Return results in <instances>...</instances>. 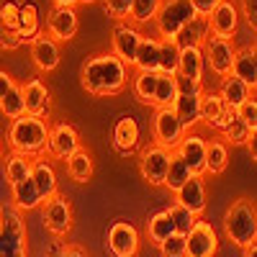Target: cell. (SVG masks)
I'll use <instances>...</instances> for the list:
<instances>
[{"mask_svg":"<svg viewBox=\"0 0 257 257\" xmlns=\"http://www.w3.org/2000/svg\"><path fill=\"white\" fill-rule=\"evenodd\" d=\"M160 254L162 257H185V237L183 234H173L167 242L160 244Z\"/></svg>","mask_w":257,"mask_h":257,"instance_id":"obj_45","label":"cell"},{"mask_svg":"<svg viewBox=\"0 0 257 257\" xmlns=\"http://www.w3.org/2000/svg\"><path fill=\"white\" fill-rule=\"evenodd\" d=\"M226 111V103L221 100L219 93H203L201 95V123H206L208 128H213L219 123L221 113Z\"/></svg>","mask_w":257,"mask_h":257,"instance_id":"obj_36","label":"cell"},{"mask_svg":"<svg viewBox=\"0 0 257 257\" xmlns=\"http://www.w3.org/2000/svg\"><path fill=\"white\" fill-rule=\"evenodd\" d=\"M52 257H88L80 247H64L62 252H57V254H52Z\"/></svg>","mask_w":257,"mask_h":257,"instance_id":"obj_51","label":"cell"},{"mask_svg":"<svg viewBox=\"0 0 257 257\" xmlns=\"http://www.w3.org/2000/svg\"><path fill=\"white\" fill-rule=\"evenodd\" d=\"M157 80H160V72H137V77H134V95L142 103L152 105L155 90H157Z\"/></svg>","mask_w":257,"mask_h":257,"instance_id":"obj_39","label":"cell"},{"mask_svg":"<svg viewBox=\"0 0 257 257\" xmlns=\"http://www.w3.org/2000/svg\"><path fill=\"white\" fill-rule=\"evenodd\" d=\"M175 152L180 155V160L190 167L193 175H203L206 173V152H208V142L198 134H185L183 142L178 144Z\"/></svg>","mask_w":257,"mask_h":257,"instance_id":"obj_16","label":"cell"},{"mask_svg":"<svg viewBox=\"0 0 257 257\" xmlns=\"http://www.w3.org/2000/svg\"><path fill=\"white\" fill-rule=\"evenodd\" d=\"M105 13L113 16L116 21H128V13H132V6L134 0H100Z\"/></svg>","mask_w":257,"mask_h":257,"instance_id":"obj_44","label":"cell"},{"mask_svg":"<svg viewBox=\"0 0 257 257\" xmlns=\"http://www.w3.org/2000/svg\"><path fill=\"white\" fill-rule=\"evenodd\" d=\"M221 134H224V142H226V144H231V147H242V144L247 147V142H249V134H252V132H249V126H247L242 118H237V113H234V118L226 123V128H224Z\"/></svg>","mask_w":257,"mask_h":257,"instance_id":"obj_41","label":"cell"},{"mask_svg":"<svg viewBox=\"0 0 257 257\" xmlns=\"http://www.w3.org/2000/svg\"><path fill=\"white\" fill-rule=\"evenodd\" d=\"M139 144V123L134 116H121L113 126V147L118 155H132Z\"/></svg>","mask_w":257,"mask_h":257,"instance_id":"obj_21","label":"cell"},{"mask_svg":"<svg viewBox=\"0 0 257 257\" xmlns=\"http://www.w3.org/2000/svg\"><path fill=\"white\" fill-rule=\"evenodd\" d=\"M36 188H39V196L41 201H49L57 196V170L52 162L47 160H34V173H31Z\"/></svg>","mask_w":257,"mask_h":257,"instance_id":"obj_24","label":"cell"},{"mask_svg":"<svg viewBox=\"0 0 257 257\" xmlns=\"http://www.w3.org/2000/svg\"><path fill=\"white\" fill-rule=\"evenodd\" d=\"M67 175L75 183H88L93 178V157L88 149H77V152L67 160Z\"/></svg>","mask_w":257,"mask_h":257,"instance_id":"obj_33","label":"cell"},{"mask_svg":"<svg viewBox=\"0 0 257 257\" xmlns=\"http://www.w3.org/2000/svg\"><path fill=\"white\" fill-rule=\"evenodd\" d=\"M80 147V134H77V128L70 126V123H57L49 128V144H47V152L57 160H64L67 162Z\"/></svg>","mask_w":257,"mask_h":257,"instance_id":"obj_12","label":"cell"},{"mask_svg":"<svg viewBox=\"0 0 257 257\" xmlns=\"http://www.w3.org/2000/svg\"><path fill=\"white\" fill-rule=\"evenodd\" d=\"M185 137V128L180 123V118L175 116L173 108H157L155 118H152V139L157 147H165L170 152H175L178 144Z\"/></svg>","mask_w":257,"mask_h":257,"instance_id":"obj_6","label":"cell"},{"mask_svg":"<svg viewBox=\"0 0 257 257\" xmlns=\"http://www.w3.org/2000/svg\"><path fill=\"white\" fill-rule=\"evenodd\" d=\"M173 111L180 118L185 134H188L190 128H196L201 123V95H178Z\"/></svg>","mask_w":257,"mask_h":257,"instance_id":"obj_26","label":"cell"},{"mask_svg":"<svg viewBox=\"0 0 257 257\" xmlns=\"http://www.w3.org/2000/svg\"><path fill=\"white\" fill-rule=\"evenodd\" d=\"M242 16L247 18L249 29L257 34V0H242Z\"/></svg>","mask_w":257,"mask_h":257,"instance_id":"obj_48","label":"cell"},{"mask_svg":"<svg viewBox=\"0 0 257 257\" xmlns=\"http://www.w3.org/2000/svg\"><path fill=\"white\" fill-rule=\"evenodd\" d=\"M24 88V103H26V116H34V118H47L49 111H52V98H49V90L47 85L41 82L39 77L29 80Z\"/></svg>","mask_w":257,"mask_h":257,"instance_id":"obj_18","label":"cell"},{"mask_svg":"<svg viewBox=\"0 0 257 257\" xmlns=\"http://www.w3.org/2000/svg\"><path fill=\"white\" fill-rule=\"evenodd\" d=\"M252 52H254V62H257V39H254V44H252Z\"/></svg>","mask_w":257,"mask_h":257,"instance_id":"obj_55","label":"cell"},{"mask_svg":"<svg viewBox=\"0 0 257 257\" xmlns=\"http://www.w3.org/2000/svg\"><path fill=\"white\" fill-rule=\"evenodd\" d=\"M160 6H162V0H134L128 21H134V24H149V21L157 18Z\"/></svg>","mask_w":257,"mask_h":257,"instance_id":"obj_43","label":"cell"},{"mask_svg":"<svg viewBox=\"0 0 257 257\" xmlns=\"http://www.w3.org/2000/svg\"><path fill=\"white\" fill-rule=\"evenodd\" d=\"M108 249L113 257H137L139 252V231L128 221H116L108 229Z\"/></svg>","mask_w":257,"mask_h":257,"instance_id":"obj_13","label":"cell"},{"mask_svg":"<svg viewBox=\"0 0 257 257\" xmlns=\"http://www.w3.org/2000/svg\"><path fill=\"white\" fill-rule=\"evenodd\" d=\"M234 113H237V118H242L249 126V132H254L257 128V98H249L242 108H237Z\"/></svg>","mask_w":257,"mask_h":257,"instance_id":"obj_46","label":"cell"},{"mask_svg":"<svg viewBox=\"0 0 257 257\" xmlns=\"http://www.w3.org/2000/svg\"><path fill=\"white\" fill-rule=\"evenodd\" d=\"M134 67H137V72H160V41L157 39H152V36L142 39Z\"/></svg>","mask_w":257,"mask_h":257,"instance_id":"obj_29","label":"cell"},{"mask_svg":"<svg viewBox=\"0 0 257 257\" xmlns=\"http://www.w3.org/2000/svg\"><path fill=\"white\" fill-rule=\"evenodd\" d=\"M8 144L16 155L24 157H41L47 152L49 144V126L44 118H34V116H21L13 118L8 126Z\"/></svg>","mask_w":257,"mask_h":257,"instance_id":"obj_2","label":"cell"},{"mask_svg":"<svg viewBox=\"0 0 257 257\" xmlns=\"http://www.w3.org/2000/svg\"><path fill=\"white\" fill-rule=\"evenodd\" d=\"M77 3H82V6H88V3H95V0H77Z\"/></svg>","mask_w":257,"mask_h":257,"instance_id":"obj_56","label":"cell"},{"mask_svg":"<svg viewBox=\"0 0 257 257\" xmlns=\"http://www.w3.org/2000/svg\"><path fill=\"white\" fill-rule=\"evenodd\" d=\"M203 70H206L203 47H183L180 49V64H178V77L203 82Z\"/></svg>","mask_w":257,"mask_h":257,"instance_id":"obj_22","label":"cell"},{"mask_svg":"<svg viewBox=\"0 0 257 257\" xmlns=\"http://www.w3.org/2000/svg\"><path fill=\"white\" fill-rule=\"evenodd\" d=\"M167 213H170V219H173V224H175V231L183 234V237H188L190 229L196 226V221H198L196 213H190V211H188L185 206H180V203H173V206L167 208Z\"/></svg>","mask_w":257,"mask_h":257,"instance_id":"obj_42","label":"cell"},{"mask_svg":"<svg viewBox=\"0 0 257 257\" xmlns=\"http://www.w3.org/2000/svg\"><path fill=\"white\" fill-rule=\"evenodd\" d=\"M178 80V95H203V85L188 77H175Z\"/></svg>","mask_w":257,"mask_h":257,"instance_id":"obj_47","label":"cell"},{"mask_svg":"<svg viewBox=\"0 0 257 257\" xmlns=\"http://www.w3.org/2000/svg\"><path fill=\"white\" fill-rule=\"evenodd\" d=\"M80 82L90 95H118L126 88V62L113 52L95 54L82 64Z\"/></svg>","mask_w":257,"mask_h":257,"instance_id":"obj_1","label":"cell"},{"mask_svg":"<svg viewBox=\"0 0 257 257\" xmlns=\"http://www.w3.org/2000/svg\"><path fill=\"white\" fill-rule=\"evenodd\" d=\"M231 75H234V77H239L244 85H249L252 90H257V62H254V52H252V47H242V49H237Z\"/></svg>","mask_w":257,"mask_h":257,"instance_id":"obj_27","label":"cell"},{"mask_svg":"<svg viewBox=\"0 0 257 257\" xmlns=\"http://www.w3.org/2000/svg\"><path fill=\"white\" fill-rule=\"evenodd\" d=\"M247 152H249V157L257 162V128L249 134V142H247Z\"/></svg>","mask_w":257,"mask_h":257,"instance_id":"obj_52","label":"cell"},{"mask_svg":"<svg viewBox=\"0 0 257 257\" xmlns=\"http://www.w3.org/2000/svg\"><path fill=\"white\" fill-rule=\"evenodd\" d=\"M208 29H211V36L234 39V34H237V29H239V8H237V3H234V0H221L208 16Z\"/></svg>","mask_w":257,"mask_h":257,"instance_id":"obj_11","label":"cell"},{"mask_svg":"<svg viewBox=\"0 0 257 257\" xmlns=\"http://www.w3.org/2000/svg\"><path fill=\"white\" fill-rule=\"evenodd\" d=\"M219 95H221V100L226 103V108L237 111V108H242V105L252 98V88H249V85H244L239 77L229 75V77H224V82H221Z\"/></svg>","mask_w":257,"mask_h":257,"instance_id":"obj_25","label":"cell"},{"mask_svg":"<svg viewBox=\"0 0 257 257\" xmlns=\"http://www.w3.org/2000/svg\"><path fill=\"white\" fill-rule=\"evenodd\" d=\"M29 52H31V59L36 64V70L41 72H54L59 67V47H57V41L44 31V34H39L31 44H29Z\"/></svg>","mask_w":257,"mask_h":257,"instance_id":"obj_17","label":"cell"},{"mask_svg":"<svg viewBox=\"0 0 257 257\" xmlns=\"http://www.w3.org/2000/svg\"><path fill=\"white\" fill-rule=\"evenodd\" d=\"M142 34H139V29L137 26H132V24H121L113 29V54L118 57V59H123L126 64H134V59H137V49H139V44H142Z\"/></svg>","mask_w":257,"mask_h":257,"instance_id":"obj_19","label":"cell"},{"mask_svg":"<svg viewBox=\"0 0 257 257\" xmlns=\"http://www.w3.org/2000/svg\"><path fill=\"white\" fill-rule=\"evenodd\" d=\"M173 234H178L175 231V224H173V219H170V213L167 211H157V213H152L149 216V221H147V237H149V242L152 244H162V242H167Z\"/></svg>","mask_w":257,"mask_h":257,"instance_id":"obj_30","label":"cell"},{"mask_svg":"<svg viewBox=\"0 0 257 257\" xmlns=\"http://www.w3.org/2000/svg\"><path fill=\"white\" fill-rule=\"evenodd\" d=\"M224 234H226V239L239 249L257 244V206H254V201L237 198L226 208Z\"/></svg>","mask_w":257,"mask_h":257,"instance_id":"obj_3","label":"cell"},{"mask_svg":"<svg viewBox=\"0 0 257 257\" xmlns=\"http://www.w3.org/2000/svg\"><path fill=\"white\" fill-rule=\"evenodd\" d=\"M54 6H67V8H75L77 6V0H52Z\"/></svg>","mask_w":257,"mask_h":257,"instance_id":"obj_53","label":"cell"},{"mask_svg":"<svg viewBox=\"0 0 257 257\" xmlns=\"http://www.w3.org/2000/svg\"><path fill=\"white\" fill-rule=\"evenodd\" d=\"M198 16V11L193 8L190 0H162V6L157 11L155 26L162 39H178L180 31Z\"/></svg>","mask_w":257,"mask_h":257,"instance_id":"obj_5","label":"cell"},{"mask_svg":"<svg viewBox=\"0 0 257 257\" xmlns=\"http://www.w3.org/2000/svg\"><path fill=\"white\" fill-rule=\"evenodd\" d=\"M175 203L185 206L190 213L201 216V213L206 211V185H203L201 175H193V178L175 193Z\"/></svg>","mask_w":257,"mask_h":257,"instance_id":"obj_20","label":"cell"},{"mask_svg":"<svg viewBox=\"0 0 257 257\" xmlns=\"http://www.w3.org/2000/svg\"><path fill=\"white\" fill-rule=\"evenodd\" d=\"M41 221H44L47 231H52L54 237H67L72 231V206L64 196H57L41 203Z\"/></svg>","mask_w":257,"mask_h":257,"instance_id":"obj_7","label":"cell"},{"mask_svg":"<svg viewBox=\"0 0 257 257\" xmlns=\"http://www.w3.org/2000/svg\"><path fill=\"white\" fill-rule=\"evenodd\" d=\"M0 155H3V142H0Z\"/></svg>","mask_w":257,"mask_h":257,"instance_id":"obj_57","label":"cell"},{"mask_svg":"<svg viewBox=\"0 0 257 257\" xmlns=\"http://www.w3.org/2000/svg\"><path fill=\"white\" fill-rule=\"evenodd\" d=\"M77 11L75 8H67V6H54L47 16V34L54 39V41H70L75 34H77Z\"/></svg>","mask_w":257,"mask_h":257,"instance_id":"obj_14","label":"cell"},{"mask_svg":"<svg viewBox=\"0 0 257 257\" xmlns=\"http://www.w3.org/2000/svg\"><path fill=\"white\" fill-rule=\"evenodd\" d=\"M190 178H193L190 167L180 160V155H178V152H173V157H170V170H167L165 188H167V190H173V193H178V190L190 180Z\"/></svg>","mask_w":257,"mask_h":257,"instance_id":"obj_38","label":"cell"},{"mask_svg":"<svg viewBox=\"0 0 257 257\" xmlns=\"http://www.w3.org/2000/svg\"><path fill=\"white\" fill-rule=\"evenodd\" d=\"M11 193H13V208H18V211H34L44 203L39 196V188H36L34 178H26V180L11 185Z\"/></svg>","mask_w":257,"mask_h":257,"instance_id":"obj_28","label":"cell"},{"mask_svg":"<svg viewBox=\"0 0 257 257\" xmlns=\"http://www.w3.org/2000/svg\"><path fill=\"white\" fill-rule=\"evenodd\" d=\"M244 257H257V244L247 247V249H244Z\"/></svg>","mask_w":257,"mask_h":257,"instance_id":"obj_54","label":"cell"},{"mask_svg":"<svg viewBox=\"0 0 257 257\" xmlns=\"http://www.w3.org/2000/svg\"><path fill=\"white\" fill-rule=\"evenodd\" d=\"M18 18H21V41H31L44 34L41 31V13H39V6L34 0H24V3H18Z\"/></svg>","mask_w":257,"mask_h":257,"instance_id":"obj_23","label":"cell"},{"mask_svg":"<svg viewBox=\"0 0 257 257\" xmlns=\"http://www.w3.org/2000/svg\"><path fill=\"white\" fill-rule=\"evenodd\" d=\"M16 88V82H13V77L6 72V70H0V100H3L11 90Z\"/></svg>","mask_w":257,"mask_h":257,"instance_id":"obj_50","label":"cell"},{"mask_svg":"<svg viewBox=\"0 0 257 257\" xmlns=\"http://www.w3.org/2000/svg\"><path fill=\"white\" fill-rule=\"evenodd\" d=\"M31 173H34V160L31 157L16 155V152L8 157V162H6V180H8V185H16L21 180L31 178Z\"/></svg>","mask_w":257,"mask_h":257,"instance_id":"obj_37","label":"cell"},{"mask_svg":"<svg viewBox=\"0 0 257 257\" xmlns=\"http://www.w3.org/2000/svg\"><path fill=\"white\" fill-rule=\"evenodd\" d=\"M203 54H206V64L211 67V72H216L219 77L231 75L234 57H237V47H234L231 39L208 36V41L203 44Z\"/></svg>","mask_w":257,"mask_h":257,"instance_id":"obj_9","label":"cell"},{"mask_svg":"<svg viewBox=\"0 0 257 257\" xmlns=\"http://www.w3.org/2000/svg\"><path fill=\"white\" fill-rule=\"evenodd\" d=\"M24 47L21 41V18H18V3L6 0L0 6V49H18Z\"/></svg>","mask_w":257,"mask_h":257,"instance_id":"obj_15","label":"cell"},{"mask_svg":"<svg viewBox=\"0 0 257 257\" xmlns=\"http://www.w3.org/2000/svg\"><path fill=\"white\" fill-rule=\"evenodd\" d=\"M0 113H3L6 118H21V116H26V103H24V88H16L0 100Z\"/></svg>","mask_w":257,"mask_h":257,"instance_id":"obj_40","label":"cell"},{"mask_svg":"<svg viewBox=\"0 0 257 257\" xmlns=\"http://www.w3.org/2000/svg\"><path fill=\"white\" fill-rule=\"evenodd\" d=\"M180 41L178 39H160V72L162 75H178L180 64Z\"/></svg>","mask_w":257,"mask_h":257,"instance_id":"obj_32","label":"cell"},{"mask_svg":"<svg viewBox=\"0 0 257 257\" xmlns=\"http://www.w3.org/2000/svg\"><path fill=\"white\" fill-rule=\"evenodd\" d=\"M178 77V75H175ZM173 75H162L157 80V90H155V100L152 105L155 108H173L175 100H178V80Z\"/></svg>","mask_w":257,"mask_h":257,"instance_id":"obj_34","label":"cell"},{"mask_svg":"<svg viewBox=\"0 0 257 257\" xmlns=\"http://www.w3.org/2000/svg\"><path fill=\"white\" fill-rule=\"evenodd\" d=\"M211 36V29H208V18L206 16H196L190 24L180 31L178 41L180 47H203Z\"/></svg>","mask_w":257,"mask_h":257,"instance_id":"obj_31","label":"cell"},{"mask_svg":"<svg viewBox=\"0 0 257 257\" xmlns=\"http://www.w3.org/2000/svg\"><path fill=\"white\" fill-rule=\"evenodd\" d=\"M190 3H193V8H196L198 11V16H211V11L213 8H216L219 3H221V0H190Z\"/></svg>","mask_w":257,"mask_h":257,"instance_id":"obj_49","label":"cell"},{"mask_svg":"<svg viewBox=\"0 0 257 257\" xmlns=\"http://www.w3.org/2000/svg\"><path fill=\"white\" fill-rule=\"evenodd\" d=\"M0 257H29L26 226L13 206H0Z\"/></svg>","mask_w":257,"mask_h":257,"instance_id":"obj_4","label":"cell"},{"mask_svg":"<svg viewBox=\"0 0 257 257\" xmlns=\"http://www.w3.org/2000/svg\"><path fill=\"white\" fill-rule=\"evenodd\" d=\"M229 165V144L221 139H213L208 142V152H206V173L211 175H219L224 173Z\"/></svg>","mask_w":257,"mask_h":257,"instance_id":"obj_35","label":"cell"},{"mask_svg":"<svg viewBox=\"0 0 257 257\" xmlns=\"http://www.w3.org/2000/svg\"><path fill=\"white\" fill-rule=\"evenodd\" d=\"M219 252V237L208 221H196L185 237V257H216Z\"/></svg>","mask_w":257,"mask_h":257,"instance_id":"obj_10","label":"cell"},{"mask_svg":"<svg viewBox=\"0 0 257 257\" xmlns=\"http://www.w3.org/2000/svg\"><path fill=\"white\" fill-rule=\"evenodd\" d=\"M170 157L173 152L165 147H144L142 155H139V173L149 185H165L167 180V170H170Z\"/></svg>","mask_w":257,"mask_h":257,"instance_id":"obj_8","label":"cell"}]
</instances>
